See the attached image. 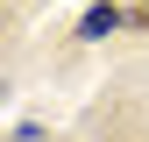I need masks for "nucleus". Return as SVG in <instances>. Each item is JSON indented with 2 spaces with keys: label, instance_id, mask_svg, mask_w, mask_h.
Segmentation results:
<instances>
[]
</instances>
